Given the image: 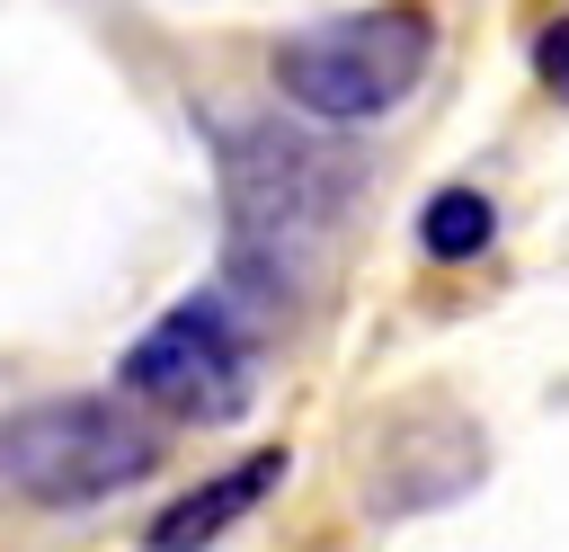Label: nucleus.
Returning a JSON list of instances; mask_svg holds the SVG:
<instances>
[{
  "instance_id": "f257e3e1",
  "label": "nucleus",
  "mask_w": 569,
  "mask_h": 552,
  "mask_svg": "<svg viewBox=\"0 0 569 552\" xmlns=\"http://www.w3.org/2000/svg\"><path fill=\"white\" fill-rule=\"evenodd\" d=\"M347 160L311 134L284 125H240L231 160H222V205H231V267L240 285H258L267 303L302 294L329 258V223L347 205Z\"/></svg>"
},
{
  "instance_id": "f03ea898",
  "label": "nucleus",
  "mask_w": 569,
  "mask_h": 552,
  "mask_svg": "<svg viewBox=\"0 0 569 552\" xmlns=\"http://www.w3.org/2000/svg\"><path fill=\"white\" fill-rule=\"evenodd\" d=\"M427 53H436V27L409 0L356 9V18H311L302 36L276 45V89H284V107H302L320 125H365V116H391L427 80Z\"/></svg>"
},
{
  "instance_id": "7ed1b4c3",
  "label": "nucleus",
  "mask_w": 569,
  "mask_h": 552,
  "mask_svg": "<svg viewBox=\"0 0 569 552\" xmlns=\"http://www.w3.org/2000/svg\"><path fill=\"white\" fill-rule=\"evenodd\" d=\"M160 463L151 427L98 392H71V401H36L18 418H0V481L36 507H89V499H116L133 490L142 472Z\"/></svg>"
},
{
  "instance_id": "20e7f679",
  "label": "nucleus",
  "mask_w": 569,
  "mask_h": 552,
  "mask_svg": "<svg viewBox=\"0 0 569 552\" xmlns=\"http://www.w3.org/2000/svg\"><path fill=\"white\" fill-rule=\"evenodd\" d=\"M124 392L169 410V418H240L249 410V338L222 294L169 303L133 347H124Z\"/></svg>"
},
{
  "instance_id": "39448f33",
  "label": "nucleus",
  "mask_w": 569,
  "mask_h": 552,
  "mask_svg": "<svg viewBox=\"0 0 569 552\" xmlns=\"http://www.w3.org/2000/svg\"><path fill=\"white\" fill-rule=\"evenodd\" d=\"M276 481H284V445H258V454H240L231 472H213L204 490L169 499V507L142 525V543H151V552H204V543H213V534H231V525H240Z\"/></svg>"
},
{
  "instance_id": "423d86ee",
  "label": "nucleus",
  "mask_w": 569,
  "mask_h": 552,
  "mask_svg": "<svg viewBox=\"0 0 569 552\" xmlns=\"http://www.w3.org/2000/svg\"><path fill=\"white\" fill-rule=\"evenodd\" d=\"M489 231H498V214H489L480 187H445V196H427V214H418V249H427V258H480Z\"/></svg>"
},
{
  "instance_id": "0eeeda50",
  "label": "nucleus",
  "mask_w": 569,
  "mask_h": 552,
  "mask_svg": "<svg viewBox=\"0 0 569 552\" xmlns=\"http://www.w3.org/2000/svg\"><path fill=\"white\" fill-rule=\"evenodd\" d=\"M533 71H542L551 98H569V18H551V27L533 36Z\"/></svg>"
}]
</instances>
